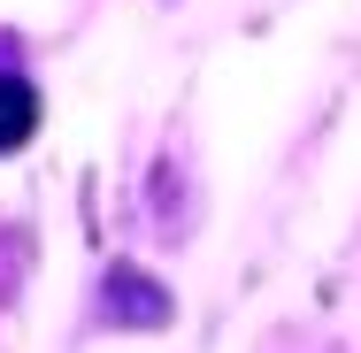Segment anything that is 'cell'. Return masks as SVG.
I'll return each instance as SVG.
<instances>
[{"instance_id": "1", "label": "cell", "mask_w": 361, "mask_h": 353, "mask_svg": "<svg viewBox=\"0 0 361 353\" xmlns=\"http://www.w3.org/2000/svg\"><path fill=\"white\" fill-rule=\"evenodd\" d=\"M31 131H39V92H31V77L0 70V154H16Z\"/></svg>"}, {"instance_id": "2", "label": "cell", "mask_w": 361, "mask_h": 353, "mask_svg": "<svg viewBox=\"0 0 361 353\" xmlns=\"http://www.w3.org/2000/svg\"><path fill=\"white\" fill-rule=\"evenodd\" d=\"M108 292H116V299H108V315H116V323H161V315H169L161 284L139 277V269H116V277H108Z\"/></svg>"}]
</instances>
